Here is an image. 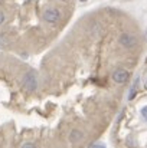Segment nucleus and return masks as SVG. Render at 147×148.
<instances>
[{
  "instance_id": "1",
  "label": "nucleus",
  "mask_w": 147,
  "mask_h": 148,
  "mask_svg": "<svg viewBox=\"0 0 147 148\" xmlns=\"http://www.w3.org/2000/svg\"><path fill=\"white\" fill-rule=\"evenodd\" d=\"M23 86H25V89L26 91H29V92H32V91H35L36 88H38V76H36V73L35 72H28L25 76H23Z\"/></svg>"
},
{
  "instance_id": "2",
  "label": "nucleus",
  "mask_w": 147,
  "mask_h": 148,
  "mask_svg": "<svg viewBox=\"0 0 147 148\" xmlns=\"http://www.w3.org/2000/svg\"><path fill=\"white\" fill-rule=\"evenodd\" d=\"M61 19V13H59V10L58 9H53V7H49L46 9L45 12H43V20L45 22H48L50 25H55V23H58V20Z\"/></svg>"
},
{
  "instance_id": "3",
  "label": "nucleus",
  "mask_w": 147,
  "mask_h": 148,
  "mask_svg": "<svg viewBox=\"0 0 147 148\" xmlns=\"http://www.w3.org/2000/svg\"><path fill=\"white\" fill-rule=\"evenodd\" d=\"M118 40H120V43H121L124 48H127V49H130V48H133V46L137 45V39H136L133 35H130V33H123Z\"/></svg>"
},
{
  "instance_id": "4",
  "label": "nucleus",
  "mask_w": 147,
  "mask_h": 148,
  "mask_svg": "<svg viewBox=\"0 0 147 148\" xmlns=\"http://www.w3.org/2000/svg\"><path fill=\"white\" fill-rule=\"evenodd\" d=\"M128 76H130V73H128V71H126V69H117V71L112 73V79H114V82H117V84H124V82H127Z\"/></svg>"
},
{
  "instance_id": "5",
  "label": "nucleus",
  "mask_w": 147,
  "mask_h": 148,
  "mask_svg": "<svg viewBox=\"0 0 147 148\" xmlns=\"http://www.w3.org/2000/svg\"><path fill=\"white\" fill-rule=\"evenodd\" d=\"M82 138H84V134H82V131H79V130H74V131L69 132V141H71L72 144L79 143Z\"/></svg>"
},
{
  "instance_id": "6",
  "label": "nucleus",
  "mask_w": 147,
  "mask_h": 148,
  "mask_svg": "<svg viewBox=\"0 0 147 148\" xmlns=\"http://www.w3.org/2000/svg\"><path fill=\"white\" fill-rule=\"evenodd\" d=\"M137 84H139V78L134 81V84H133V86H131V89H130V94H128V99L131 101V99H134V95H136V88H137Z\"/></svg>"
},
{
  "instance_id": "7",
  "label": "nucleus",
  "mask_w": 147,
  "mask_h": 148,
  "mask_svg": "<svg viewBox=\"0 0 147 148\" xmlns=\"http://www.w3.org/2000/svg\"><path fill=\"white\" fill-rule=\"evenodd\" d=\"M0 46H1V48L9 46V39H7V36L3 35V33H0Z\"/></svg>"
},
{
  "instance_id": "8",
  "label": "nucleus",
  "mask_w": 147,
  "mask_h": 148,
  "mask_svg": "<svg viewBox=\"0 0 147 148\" xmlns=\"http://www.w3.org/2000/svg\"><path fill=\"white\" fill-rule=\"evenodd\" d=\"M140 112H141V116H143V118H144V119L147 121V106H143Z\"/></svg>"
},
{
  "instance_id": "9",
  "label": "nucleus",
  "mask_w": 147,
  "mask_h": 148,
  "mask_svg": "<svg viewBox=\"0 0 147 148\" xmlns=\"http://www.w3.org/2000/svg\"><path fill=\"white\" fill-rule=\"evenodd\" d=\"M90 148H105L104 144H92V145H90Z\"/></svg>"
},
{
  "instance_id": "10",
  "label": "nucleus",
  "mask_w": 147,
  "mask_h": 148,
  "mask_svg": "<svg viewBox=\"0 0 147 148\" xmlns=\"http://www.w3.org/2000/svg\"><path fill=\"white\" fill-rule=\"evenodd\" d=\"M22 148H35L33 147V144H30V143H26V144H23V147Z\"/></svg>"
},
{
  "instance_id": "11",
  "label": "nucleus",
  "mask_w": 147,
  "mask_h": 148,
  "mask_svg": "<svg viewBox=\"0 0 147 148\" xmlns=\"http://www.w3.org/2000/svg\"><path fill=\"white\" fill-rule=\"evenodd\" d=\"M3 22H4V13H3V12H0V25H1Z\"/></svg>"
},
{
  "instance_id": "12",
  "label": "nucleus",
  "mask_w": 147,
  "mask_h": 148,
  "mask_svg": "<svg viewBox=\"0 0 147 148\" xmlns=\"http://www.w3.org/2000/svg\"><path fill=\"white\" fill-rule=\"evenodd\" d=\"M79 1H82V3H84V1H87V0H79Z\"/></svg>"
}]
</instances>
